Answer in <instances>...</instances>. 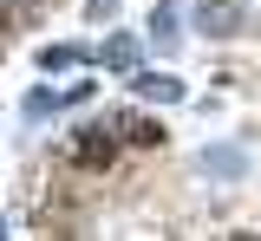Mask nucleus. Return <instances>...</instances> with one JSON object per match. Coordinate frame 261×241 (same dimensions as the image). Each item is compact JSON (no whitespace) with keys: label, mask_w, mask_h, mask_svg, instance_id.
<instances>
[{"label":"nucleus","mask_w":261,"mask_h":241,"mask_svg":"<svg viewBox=\"0 0 261 241\" xmlns=\"http://www.w3.org/2000/svg\"><path fill=\"white\" fill-rule=\"evenodd\" d=\"M196 33L228 39V33H242V20H235V7H228V0H202V7H196Z\"/></svg>","instance_id":"nucleus-1"},{"label":"nucleus","mask_w":261,"mask_h":241,"mask_svg":"<svg viewBox=\"0 0 261 241\" xmlns=\"http://www.w3.org/2000/svg\"><path fill=\"white\" fill-rule=\"evenodd\" d=\"M137 92H144V98H163V104H170V98H176V78H137Z\"/></svg>","instance_id":"nucleus-2"},{"label":"nucleus","mask_w":261,"mask_h":241,"mask_svg":"<svg viewBox=\"0 0 261 241\" xmlns=\"http://www.w3.org/2000/svg\"><path fill=\"white\" fill-rule=\"evenodd\" d=\"M105 59H111V66H137V46H130V39H111V46H105Z\"/></svg>","instance_id":"nucleus-3"}]
</instances>
